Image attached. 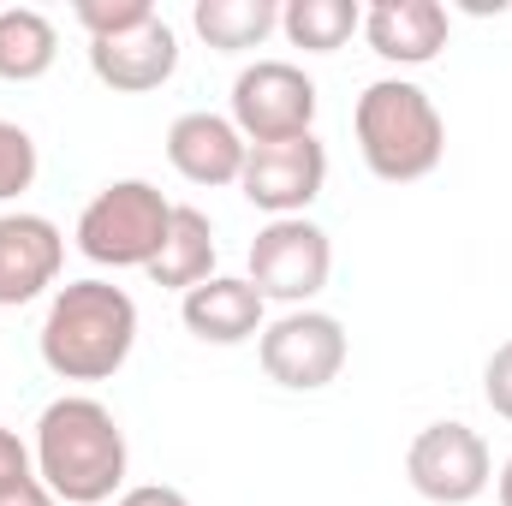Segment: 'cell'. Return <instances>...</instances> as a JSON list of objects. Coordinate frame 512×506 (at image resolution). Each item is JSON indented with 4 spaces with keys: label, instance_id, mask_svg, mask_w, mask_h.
Returning a JSON list of instances; mask_svg holds the SVG:
<instances>
[{
    "label": "cell",
    "instance_id": "4fadbf2b",
    "mask_svg": "<svg viewBox=\"0 0 512 506\" xmlns=\"http://www.w3.org/2000/svg\"><path fill=\"white\" fill-rule=\"evenodd\" d=\"M364 36L393 66H429L447 48V6L441 0H376L364 6Z\"/></svg>",
    "mask_w": 512,
    "mask_h": 506
},
{
    "label": "cell",
    "instance_id": "ba28073f",
    "mask_svg": "<svg viewBox=\"0 0 512 506\" xmlns=\"http://www.w3.org/2000/svg\"><path fill=\"white\" fill-rule=\"evenodd\" d=\"M405 477L423 501L435 506H471L489 483H495V459L489 441L465 423H429L411 453H405Z\"/></svg>",
    "mask_w": 512,
    "mask_h": 506
},
{
    "label": "cell",
    "instance_id": "277c9868",
    "mask_svg": "<svg viewBox=\"0 0 512 506\" xmlns=\"http://www.w3.org/2000/svg\"><path fill=\"white\" fill-rule=\"evenodd\" d=\"M167 221H173V203L149 179H114L78 215V251L96 268H149L161 256Z\"/></svg>",
    "mask_w": 512,
    "mask_h": 506
},
{
    "label": "cell",
    "instance_id": "d6986e66",
    "mask_svg": "<svg viewBox=\"0 0 512 506\" xmlns=\"http://www.w3.org/2000/svg\"><path fill=\"white\" fill-rule=\"evenodd\" d=\"M72 18L90 30V42H108V36H126V30H143L155 18L149 0H78Z\"/></svg>",
    "mask_w": 512,
    "mask_h": 506
},
{
    "label": "cell",
    "instance_id": "ffe728a7",
    "mask_svg": "<svg viewBox=\"0 0 512 506\" xmlns=\"http://www.w3.org/2000/svg\"><path fill=\"white\" fill-rule=\"evenodd\" d=\"M36 185V137L12 120H0V203Z\"/></svg>",
    "mask_w": 512,
    "mask_h": 506
},
{
    "label": "cell",
    "instance_id": "8fae6325",
    "mask_svg": "<svg viewBox=\"0 0 512 506\" xmlns=\"http://www.w3.org/2000/svg\"><path fill=\"white\" fill-rule=\"evenodd\" d=\"M90 72H96L114 96H149V90H161V84L179 72V36H173V24L155 12L143 30L90 42Z\"/></svg>",
    "mask_w": 512,
    "mask_h": 506
},
{
    "label": "cell",
    "instance_id": "5b68a950",
    "mask_svg": "<svg viewBox=\"0 0 512 506\" xmlns=\"http://www.w3.org/2000/svg\"><path fill=\"white\" fill-rule=\"evenodd\" d=\"M334 274V245L316 221L304 215H286V221H268L251 239V286L262 292V304H310Z\"/></svg>",
    "mask_w": 512,
    "mask_h": 506
},
{
    "label": "cell",
    "instance_id": "7a4b0ae2",
    "mask_svg": "<svg viewBox=\"0 0 512 506\" xmlns=\"http://www.w3.org/2000/svg\"><path fill=\"white\" fill-rule=\"evenodd\" d=\"M137 346V304L114 280H72L42 322V364L60 381H108Z\"/></svg>",
    "mask_w": 512,
    "mask_h": 506
},
{
    "label": "cell",
    "instance_id": "603a6c76",
    "mask_svg": "<svg viewBox=\"0 0 512 506\" xmlns=\"http://www.w3.org/2000/svg\"><path fill=\"white\" fill-rule=\"evenodd\" d=\"M114 506H191L179 489H167V483H143V489H126Z\"/></svg>",
    "mask_w": 512,
    "mask_h": 506
},
{
    "label": "cell",
    "instance_id": "52a82bcc",
    "mask_svg": "<svg viewBox=\"0 0 512 506\" xmlns=\"http://www.w3.org/2000/svg\"><path fill=\"white\" fill-rule=\"evenodd\" d=\"M256 352H262L268 381L292 393H316L346 370V328L328 310H286L280 322L256 334Z\"/></svg>",
    "mask_w": 512,
    "mask_h": 506
},
{
    "label": "cell",
    "instance_id": "7c38bea8",
    "mask_svg": "<svg viewBox=\"0 0 512 506\" xmlns=\"http://www.w3.org/2000/svg\"><path fill=\"white\" fill-rule=\"evenodd\" d=\"M245 149H251L245 131L233 126L227 114H209V108L179 114V120L167 126V161H173V173L191 179V185H239Z\"/></svg>",
    "mask_w": 512,
    "mask_h": 506
},
{
    "label": "cell",
    "instance_id": "2e32d148",
    "mask_svg": "<svg viewBox=\"0 0 512 506\" xmlns=\"http://www.w3.org/2000/svg\"><path fill=\"white\" fill-rule=\"evenodd\" d=\"M60 60V30L36 6H0V78L6 84H36Z\"/></svg>",
    "mask_w": 512,
    "mask_h": 506
},
{
    "label": "cell",
    "instance_id": "e0dca14e",
    "mask_svg": "<svg viewBox=\"0 0 512 506\" xmlns=\"http://www.w3.org/2000/svg\"><path fill=\"white\" fill-rule=\"evenodd\" d=\"M191 24H197V36L209 48L245 54V48H262L280 30V6L274 0H197L191 6Z\"/></svg>",
    "mask_w": 512,
    "mask_h": 506
},
{
    "label": "cell",
    "instance_id": "6da1fadb",
    "mask_svg": "<svg viewBox=\"0 0 512 506\" xmlns=\"http://www.w3.org/2000/svg\"><path fill=\"white\" fill-rule=\"evenodd\" d=\"M36 477L66 506H102L126 483V429L90 393H66L36 417Z\"/></svg>",
    "mask_w": 512,
    "mask_h": 506
},
{
    "label": "cell",
    "instance_id": "9c48e42d",
    "mask_svg": "<svg viewBox=\"0 0 512 506\" xmlns=\"http://www.w3.org/2000/svg\"><path fill=\"white\" fill-rule=\"evenodd\" d=\"M322 185H328V149L316 137H286V143H251L245 149L239 191L274 221L304 215L322 197Z\"/></svg>",
    "mask_w": 512,
    "mask_h": 506
},
{
    "label": "cell",
    "instance_id": "8992f818",
    "mask_svg": "<svg viewBox=\"0 0 512 506\" xmlns=\"http://www.w3.org/2000/svg\"><path fill=\"white\" fill-rule=\"evenodd\" d=\"M233 126L245 143H286L316 126V84L292 60H256L233 78Z\"/></svg>",
    "mask_w": 512,
    "mask_h": 506
},
{
    "label": "cell",
    "instance_id": "9a60e30c",
    "mask_svg": "<svg viewBox=\"0 0 512 506\" xmlns=\"http://www.w3.org/2000/svg\"><path fill=\"white\" fill-rule=\"evenodd\" d=\"M143 274H149L155 286H173V292H191V286L215 280V227H209V215L191 209V203H173L161 256H155Z\"/></svg>",
    "mask_w": 512,
    "mask_h": 506
},
{
    "label": "cell",
    "instance_id": "cb8c5ba5",
    "mask_svg": "<svg viewBox=\"0 0 512 506\" xmlns=\"http://www.w3.org/2000/svg\"><path fill=\"white\" fill-rule=\"evenodd\" d=\"M0 506H60V501L48 495V483H42V477H30V483H18L12 495H0Z\"/></svg>",
    "mask_w": 512,
    "mask_h": 506
},
{
    "label": "cell",
    "instance_id": "30bf717a",
    "mask_svg": "<svg viewBox=\"0 0 512 506\" xmlns=\"http://www.w3.org/2000/svg\"><path fill=\"white\" fill-rule=\"evenodd\" d=\"M66 262V233L48 215H0V310H18L42 298L60 280Z\"/></svg>",
    "mask_w": 512,
    "mask_h": 506
},
{
    "label": "cell",
    "instance_id": "5bb4252c",
    "mask_svg": "<svg viewBox=\"0 0 512 506\" xmlns=\"http://www.w3.org/2000/svg\"><path fill=\"white\" fill-rule=\"evenodd\" d=\"M179 316L203 346H245L262 334V292L239 274H215V280L185 292Z\"/></svg>",
    "mask_w": 512,
    "mask_h": 506
},
{
    "label": "cell",
    "instance_id": "44dd1931",
    "mask_svg": "<svg viewBox=\"0 0 512 506\" xmlns=\"http://www.w3.org/2000/svg\"><path fill=\"white\" fill-rule=\"evenodd\" d=\"M483 399L495 405V417H507L512 423V340L507 346H495V358L483 364Z\"/></svg>",
    "mask_w": 512,
    "mask_h": 506
},
{
    "label": "cell",
    "instance_id": "d4e9b609",
    "mask_svg": "<svg viewBox=\"0 0 512 506\" xmlns=\"http://www.w3.org/2000/svg\"><path fill=\"white\" fill-rule=\"evenodd\" d=\"M495 489H501V506H512V459L501 465V477H495Z\"/></svg>",
    "mask_w": 512,
    "mask_h": 506
},
{
    "label": "cell",
    "instance_id": "3957f363",
    "mask_svg": "<svg viewBox=\"0 0 512 506\" xmlns=\"http://www.w3.org/2000/svg\"><path fill=\"white\" fill-rule=\"evenodd\" d=\"M352 131H358L364 167L387 185L429 179L447 155V120L429 102V90L411 78H376L352 108Z\"/></svg>",
    "mask_w": 512,
    "mask_h": 506
},
{
    "label": "cell",
    "instance_id": "7402d4cb",
    "mask_svg": "<svg viewBox=\"0 0 512 506\" xmlns=\"http://www.w3.org/2000/svg\"><path fill=\"white\" fill-rule=\"evenodd\" d=\"M36 477V453L12 435V429H0V495H12L18 483H30Z\"/></svg>",
    "mask_w": 512,
    "mask_h": 506
},
{
    "label": "cell",
    "instance_id": "ac0fdd59",
    "mask_svg": "<svg viewBox=\"0 0 512 506\" xmlns=\"http://www.w3.org/2000/svg\"><path fill=\"white\" fill-rule=\"evenodd\" d=\"M280 30L304 54H334V48H346L364 30V6L358 0H286L280 6Z\"/></svg>",
    "mask_w": 512,
    "mask_h": 506
}]
</instances>
